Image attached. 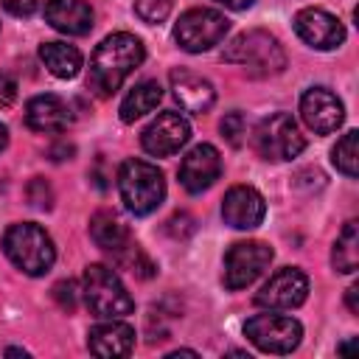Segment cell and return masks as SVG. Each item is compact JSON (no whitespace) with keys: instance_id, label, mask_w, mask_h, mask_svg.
<instances>
[{"instance_id":"cell-26","label":"cell","mask_w":359,"mask_h":359,"mask_svg":"<svg viewBox=\"0 0 359 359\" xmlns=\"http://www.w3.org/2000/svg\"><path fill=\"white\" fill-rule=\"evenodd\" d=\"M244 135H247V121L241 112H227L222 118V137L230 143V146H241L244 143Z\"/></svg>"},{"instance_id":"cell-24","label":"cell","mask_w":359,"mask_h":359,"mask_svg":"<svg viewBox=\"0 0 359 359\" xmlns=\"http://www.w3.org/2000/svg\"><path fill=\"white\" fill-rule=\"evenodd\" d=\"M356 140H359V132L356 129H351V132H345L339 140H337V146L331 149V163L337 165V171H342L345 177H356V171H359V149H356Z\"/></svg>"},{"instance_id":"cell-5","label":"cell","mask_w":359,"mask_h":359,"mask_svg":"<svg viewBox=\"0 0 359 359\" xmlns=\"http://www.w3.org/2000/svg\"><path fill=\"white\" fill-rule=\"evenodd\" d=\"M81 292H84L87 309L101 320H121V317L135 311L132 294L126 292V286L118 278V272L109 269L107 264H90L84 269Z\"/></svg>"},{"instance_id":"cell-23","label":"cell","mask_w":359,"mask_h":359,"mask_svg":"<svg viewBox=\"0 0 359 359\" xmlns=\"http://www.w3.org/2000/svg\"><path fill=\"white\" fill-rule=\"evenodd\" d=\"M331 264L337 272H356L359 266V224L351 219L345 222L342 233L334 241V252H331Z\"/></svg>"},{"instance_id":"cell-11","label":"cell","mask_w":359,"mask_h":359,"mask_svg":"<svg viewBox=\"0 0 359 359\" xmlns=\"http://www.w3.org/2000/svg\"><path fill=\"white\" fill-rule=\"evenodd\" d=\"M294 34L314 50H334L345 42V25L325 8H300L294 14Z\"/></svg>"},{"instance_id":"cell-18","label":"cell","mask_w":359,"mask_h":359,"mask_svg":"<svg viewBox=\"0 0 359 359\" xmlns=\"http://www.w3.org/2000/svg\"><path fill=\"white\" fill-rule=\"evenodd\" d=\"M25 123L34 132H65L73 123V112L65 98L45 93V95H34L25 104Z\"/></svg>"},{"instance_id":"cell-17","label":"cell","mask_w":359,"mask_h":359,"mask_svg":"<svg viewBox=\"0 0 359 359\" xmlns=\"http://www.w3.org/2000/svg\"><path fill=\"white\" fill-rule=\"evenodd\" d=\"M171 93L177 98V104L185 109V112H194V115H202L213 107L216 101V90L208 79H202L199 73L194 70H185V67H177L171 70Z\"/></svg>"},{"instance_id":"cell-28","label":"cell","mask_w":359,"mask_h":359,"mask_svg":"<svg viewBox=\"0 0 359 359\" xmlns=\"http://www.w3.org/2000/svg\"><path fill=\"white\" fill-rule=\"evenodd\" d=\"M53 297H56V303H59L62 311H73L76 303H79V289H76L73 280H62V283L53 286Z\"/></svg>"},{"instance_id":"cell-15","label":"cell","mask_w":359,"mask_h":359,"mask_svg":"<svg viewBox=\"0 0 359 359\" xmlns=\"http://www.w3.org/2000/svg\"><path fill=\"white\" fill-rule=\"evenodd\" d=\"M266 202L252 185H233L222 199V219L236 230H252L264 222Z\"/></svg>"},{"instance_id":"cell-29","label":"cell","mask_w":359,"mask_h":359,"mask_svg":"<svg viewBox=\"0 0 359 359\" xmlns=\"http://www.w3.org/2000/svg\"><path fill=\"white\" fill-rule=\"evenodd\" d=\"M0 3L14 17H31L36 11V0H0Z\"/></svg>"},{"instance_id":"cell-27","label":"cell","mask_w":359,"mask_h":359,"mask_svg":"<svg viewBox=\"0 0 359 359\" xmlns=\"http://www.w3.org/2000/svg\"><path fill=\"white\" fill-rule=\"evenodd\" d=\"M28 199H31V205H34V208L48 210V208H50V202H53L50 185H48L42 177H34V182L28 185Z\"/></svg>"},{"instance_id":"cell-10","label":"cell","mask_w":359,"mask_h":359,"mask_svg":"<svg viewBox=\"0 0 359 359\" xmlns=\"http://www.w3.org/2000/svg\"><path fill=\"white\" fill-rule=\"evenodd\" d=\"M309 297V278L297 266H283L269 275V280L258 289L255 303L266 311H292L303 306Z\"/></svg>"},{"instance_id":"cell-21","label":"cell","mask_w":359,"mask_h":359,"mask_svg":"<svg viewBox=\"0 0 359 359\" xmlns=\"http://www.w3.org/2000/svg\"><path fill=\"white\" fill-rule=\"evenodd\" d=\"M39 59L56 79H73L81 70V50L67 42H42Z\"/></svg>"},{"instance_id":"cell-13","label":"cell","mask_w":359,"mask_h":359,"mask_svg":"<svg viewBox=\"0 0 359 359\" xmlns=\"http://www.w3.org/2000/svg\"><path fill=\"white\" fill-rule=\"evenodd\" d=\"M300 118L317 135H331L345 121V107L328 87H311L300 98Z\"/></svg>"},{"instance_id":"cell-19","label":"cell","mask_w":359,"mask_h":359,"mask_svg":"<svg viewBox=\"0 0 359 359\" xmlns=\"http://www.w3.org/2000/svg\"><path fill=\"white\" fill-rule=\"evenodd\" d=\"M87 348L95 356H129L135 348V328L121 323V320H104L95 328H90L87 334Z\"/></svg>"},{"instance_id":"cell-16","label":"cell","mask_w":359,"mask_h":359,"mask_svg":"<svg viewBox=\"0 0 359 359\" xmlns=\"http://www.w3.org/2000/svg\"><path fill=\"white\" fill-rule=\"evenodd\" d=\"M90 238L104 250V252H109L118 264L126 258V252L137 244L132 236H129V227H126V222L115 213V210H98V213H93V219H90Z\"/></svg>"},{"instance_id":"cell-20","label":"cell","mask_w":359,"mask_h":359,"mask_svg":"<svg viewBox=\"0 0 359 359\" xmlns=\"http://www.w3.org/2000/svg\"><path fill=\"white\" fill-rule=\"evenodd\" d=\"M45 20L50 28L67 36H84L93 31V8L84 0H48L45 3Z\"/></svg>"},{"instance_id":"cell-3","label":"cell","mask_w":359,"mask_h":359,"mask_svg":"<svg viewBox=\"0 0 359 359\" xmlns=\"http://www.w3.org/2000/svg\"><path fill=\"white\" fill-rule=\"evenodd\" d=\"M118 191L129 213L149 216L165 199V177L154 163L132 157L118 168Z\"/></svg>"},{"instance_id":"cell-33","label":"cell","mask_w":359,"mask_h":359,"mask_svg":"<svg viewBox=\"0 0 359 359\" xmlns=\"http://www.w3.org/2000/svg\"><path fill=\"white\" fill-rule=\"evenodd\" d=\"M6 143H8V129L0 123V149H6Z\"/></svg>"},{"instance_id":"cell-9","label":"cell","mask_w":359,"mask_h":359,"mask_svg":"<svg viewBox=\"0 0 359 359\" xmlns=\"http://www.w3.org/2000/svg\"><path fill=\"white\" fill-rule=\"evenodd\" d=\"M272 247L264 241H236L224 255V286L230 292L255 283L272 264Z\"/></svg>"},{"instance_id":"cell-1","label":"cell","mask_w":359,"mask_h":359,"mask_svg":"<svg viewBox=\"0 0 359 359\" xmlns=\"http://www.w3.org/2000/svg\"><path fill=\"white\" fill-rule=\"evenodd\" d=\"M146 59V48L135 34L118 31L109 34L107 39H101V45L95 48L93 59H90V90H95L98 95H112L129 73H135Z\"/></svg>"},{"instance_id":"cell-30","label":"cell","mask_w":359,"mask_h":359,"mask_svg":"<svg viewBox=\"0 0 359 359\" xmlns=\"http://www.w3.org/2000/svg\"><path fill=\"white\" fill-rule=\"evenodd\" d=\"M17 98V81L8 73H0V107H11Z\"/></svg>"},{"instance_id":"cell-4","label":"cell","mask_w":359,"mask_h":359,"mask_svg":"<svg viewBox=\"0 0 359 359\" xmlns=\"http://www.w3.org/2000/svg\"><path fill=\"white\" fill-rule=\"evenodd\" d=\"M224 62L230 65H238L244 67L250 76H275L286 67V50L283 45L269 34V31H261V28H252V31H244L238 34L222 53Z\"/></svg>"},{"instance_id":"cell-6","label":"cell","mask_w":359,"mask_h":359,"mask_svg":"<svg viewBox=\"0 0 359 359\" xmlns=\"http://www.w3.org/2000/svg\"><path fill=\"white\" fill-rule=\"evenodd\" d=\"M252 146L264 160L283 163L294 160L303 151L306 137L300 135V126L289 112H272L264 121H258L252 132Z\"/></svg>"},{"instance_id":"cell-12","label":"cell","mask_w":359,"mask_h":359,"mask_svg":"<svg viewBox=\"0 0 359 359\" xmlns=\"http://www.w3.org/2000/svg\"><path fill=\"white\" fill-rule=\"evenodd\" d=\"M191 137V123L180 112H160L140 135V146L151 157H171L177 154Z\"/></svg>"},{"instance_id":"cell-2","label":"cell","mask_w":359,"mask_h":359,"mask_svg":"<svg viewBox=\"0 0 359 359\" xmlns=\"http://www.w3.org/2000/svg\"><path fill=\"white\" fill-rule=\"evenodd\" d=\"M3 252L20 272L31 278L45 275L56 261L53 238L34 222H17L3 233Z\"/></svg>"},{"instance_id":"cell-32","label":"cell","mask_w":359,"mask_h":359,"mask_svg":"<svg viewBox=\"0 0 359 359\" xmlns=\"http://www.w3.org/2000/svg\"><path fill=\"white\" fill-rule=\"evenodd\" d=\"M356 294H359V286L353 283V286L348 289V309H351L353 314H359V303H356Z\"/></svg>"},{"instance_id":"cell-7","label":"cell","mask_w":359,"mask_h":359,"mask_svg":"<svg viewBox=\"0 0 359 359\" xmlns=\"http://www.w3.org/2000/svg\"><path fill=\"white\" fill-rule=\"evenodd\" d=\"M227 28H230V22L222 11H216V8H188L174 25V39L182 50L202 53V50H210L213 45H219L224 39Z\"/></svg>"},{"instance_id":"cell-22","label":"cell","mask_w":359,"mask_h":359,"mask_svg":"<svg viewBox=\"0 0 359 359\" xmlns=\"http://www.w3.org/2000/svg\"><path fill=\"white\" fill-rule=\"evenodd\" d=\"M160 98H163V87L154 79H146V81L135 84L126 93V98L121 101V121L123 123H135L137 118L149 115L160 104Z\"/></svg>"},{"instance_id":"cell-25","label":"cell","mask_w":359,"mask_h":359,"mask_svg":"<svg viewBox=\"0 0 359 359\" xmlns=\"http://www.w3.org/2000/svg\"><path fill=\"white\" fill-rule=\"evenodd\" d=\"M168 11H171V0H135V14L149 25L163 22Z\"/></svg>"},{"instance_id":"cell-14","label":"cell","mask_w":359,"mask_h":359,"mask_svg":"<svg viewBox=\"0 0 359 359\" xmlns=\"http://www.w3.org/2000/svg\"><path fill=\"white\" fill-rule=\"evenodd\" d=\"M219 174H222V157H219V149L210 143L194 146L180 163V182L188 194L208 191L219 180Z\"/></svg>"},{"instance_id":"cell-8","label":"cell","mask_w":359,"mask_h":359,"mask_svg":"<svg viewBox=\"0 0 359 359\" xmlns=\"http://www.w3.org/2000/svg\"><path fill=\"white\" fill-rule=\"evenodd\" d=\"M244 337L264 353H292L303 339V325L286 314H255L244 323Z\"/></svg>"},{"instance_id":"cell-31","label":"cell","mask_w":359,"mask_h":359,"mask_svg":"<svg viewBox=\"0 0 359 359\" xmlns=\"http://www.w3.org/2000/svg\"><path fill=\"white\" fill-rule=\"evenodd\" d=\"M219 6H224V8H233V11H244V8H250L255 0H216Z\"/></svg>"}]
</instances>
